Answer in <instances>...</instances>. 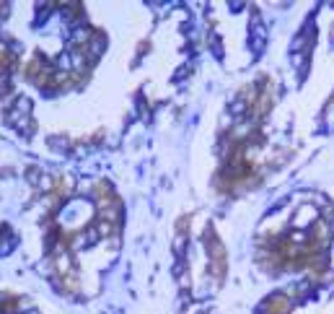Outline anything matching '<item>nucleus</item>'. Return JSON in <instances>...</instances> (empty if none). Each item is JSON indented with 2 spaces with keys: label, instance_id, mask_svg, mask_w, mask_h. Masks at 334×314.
<instances>
[{
  "label": "nucleus",
  "instance_id": "obj_1",
  "mask_svg": "<svg viewBox=\"0 0 334 314\" xmlns=\"http://www.w3.org/2000/svg\"><path fill=\"white\" fill-rule=\"evenodd\" d=\"M324 125H326V130H329V132H334V107H331V109H326V114H324Z\"/></svg>",
  "mask_w": 334,
  "mask_h": 314
},
{
  "label": "nucleus",
  "instance_id": "obj_2",
  "mask_svg": "<svg viewBox=\"0 0 334 314\" xmlns=\"http://www.w3.org/2000/svg\"><path fill=\"white\" fill-rule=\"evenodd\" d=\"M290 239H293V242H306L308 236H306V231H300V229H298V231H295V234H293Z\"/></svg>",
  "mask_w": 334,
  "mask_h": 314
},
{
  "label": "nucleus",
  "instance_id": "obj_3",
  "mask_svg": "<svg viewBox=\"0 0 334 314\" xmlns=\"http://www.w3.org/2000/svg\"><path fill=\"white\" fill-rule=\"evenodd\" d=\"M293 65H295V68H300V65H303V55H300V52H298V55H293Z\"/></svg>",
  "mask_w": 334,
  "mask_h": 314
}]
</instances>
